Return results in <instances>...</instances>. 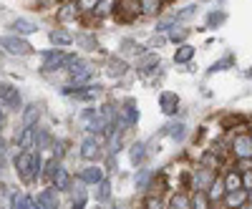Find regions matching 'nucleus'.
I'll list each match as a JSON object with an SVG mask.
<instances>
[{
    "label": "nucleus",
    "instance_id": "obj_31",
    "mask_svg": "<svg viewBox=\"0 0 252 209\" xmlns=\"http://www.w3.org/2000/svg\"><path fill=\"white\" fill-rule=\"evenodd\" d=\"M224 20H227V13L224 10H215V13L207 15V28H220Z\"/></svg>",
    "mask_w": 252,
    "mask_h": 209
},
{
    "label": "nucleus",
    "instance_id": "obj_20",
    "mask_svg": "<svg viewBox=\"0 0 252 209\" xmlns=\"http://www.w3.org/2000/svg\"><path fill=\"white\" fill-rule=\"evenodd\" d=\"M154 179L152 169H139L136 177H134V186H136V192H146L149 189V181Z\"/></svg>",
    "mask_w": 252,
    "mask_h": 209
},
{
    "label": "nucleus",
    "instance_id": "obj_5",
    "mask_svg": "<svg viewBox=\"0 0 252 209\" xmlns=\"http://www.w3.org/2000/svg\"><path fill=\"white\" fill-rule=\"evenodd\" d=\"M103 179H106V172H103L101 164H89V166H83V169L78 172V181L89 184V186H98Z\"/></svg>",
    "mask_w": 252,
    "mask_h": 209
},
{
    "label": "nucleus",
    "instance_id": "obj_27",
    "mask_svg": "<svg viewBox=\"0 0 252 209\" xmlns=\"http://www.w3.org/2000/svg\"><path fill=\"white\" fill-rule=\"evenodd\" d=\"M232 66H235V56H232V53H227L224 58L217 60V63L209 66V73H220V71H227V68H232Z\"/></svg>",
    "mask_w": 252,
    "mask_h": 209
},
{
    "label": "nucleus",
    "instance_id": "obj_44",
    "mask_svg": "<svg viewBox=\"0 0 252 209\" xmlns=\"http://www.w3.org/2000/svg\"><path fill=\"white\" fill-rule=\"evenodd\" d=\"M240 209H252V202H245V204H242Z\"/></svg>",
    "mask_w": 252,
    "mask_h": 209
},
{
    "label": "nucleus",
    "instance_id": "obj_26",
    "mask_svg": "<svg viewBox=\"0 0 252 209\" xmlns=\"http://www.w3.org/2000/svg\"><path fill=\"white\" fill-rule=\"evenodd\" d=\"M109 199H111V181L103 179V181L96 186V202H98V204H106Z\"/></svg>",
    "mask_w": 252,
    "mask_h": 209
},
{
    "label": "nucleus",
    "instance_id": "obj_22",
    "mask_svg": "<svg viewBox=\"0 0 252 209\" xmlns=\"http://www.w3.org/2000/svg\"><path fill=\"white\" fill-rule=\"evenodd\" d=\"M51 43L53 46H71L73 43V35L68 33V30H63V28H56V30H51Z\"/></svg>",
    "mask_w": 252,
    "mask_h": 209
},
{
    "label": "nucleus",
    "instance_id": "obj_16",
    "mask_svg": "<svg viewBox=\"0 0 252 209\" xmlns=\"http://www.w3.org/2000/svg\"><path fill=\"white\" fill-rule=\"evenodd\" d=\"M10 30L15 35H31V33L38 30V26L33 23V20H28V18H15L13 23H10Z\"/></svg>",
    "mask_w": 252,
    "mask_h": 209
},
{
    "label": "nucleus",
    "instance_id": "obj_11",
    "mask_svg": "<svg viewBox=\"0 0 252 209\" xmlns=\"http://www.w3.org/2000/svg\"><path fill=\"white\" fill-rule=\"evenodd\" d=\"M35 202H38L40 209H58V194H56L53 186H48V189H43V192H38L35 194Z\"/></svg>",
    "mask_w": 252,
    "mask_h": 209
},
{
    "label": "nucleus",
    "instance_id": "obj_40",
    "mask_svg": "<svg viewBox=\"0 0 252 209\" xmlns=\"http://www.w3.org/2000/svg\"><path fill=\"white\" fill-rule=\"evenodd\" d=\"M71 209H86V194H78L76 199H73V204H71Z\"/></svg>",
    "mask_w": 252,
    "mask_h": 209
},
{
    "label": "nucleus",
    "instance_id": "obj_25",
    "mask_svg": "<svg viewBox=\"0 0 252 209\" xmlns=\"http://www.w3.org/2000/svg\"><path fill=\"white\" fill-rule=\"evenodd\" d=\"M187 35H189V28H184V26H174L169 33H166V40H172V43L182 46L184 40H187Z\"/></svg>",
    "mask_w": 252,
    "mask_h": 209
},
{
    "label": "nucleus",
    "instance_id": "obj_42",
    "mask_svg": "<svg viewBox=\"0 0 252 209\" xmlns=\"http://www.w3.org/2000/svg\"><path fill=\"white\" fill-rule=\"evenodd\" d=\"M237 164H240V172H250L252 169V159H240Z\"/></svg>",
    "mask_w": 252,
    "mask_h": 209
},
{
    "label": "nucleus",
    "instance_id": "obj_14",
    "mask_svg": "<svg viewBox=\"0 0 252 209\" xmlns=\"http://www.w3.org/2000/svg\"><path fill=\"white\" fill-rule=\"evenodd\" d=\"M224 197H227L224 181H222V177H217V179L212 181V186L207 189V199L212 202V204H220V202H224Z\"/></svg>",
    "mask_w": 252,
    "mask_h": 209
},
{
    "label": "nucleus",
    "instance_id": "obj_33",
    "mask_svg": "<svg viewBox=\"0 0 252 209\" xmlns=\"http://www.w3.org/2000/svg\"><path fill=\"white\" fill-rule=\"evenodd\" d=\"M119 10H124L126 15H136L141 8H139V0H119Z\"/></svg>",
    "mask_w": 252,
    "mask_h": 209
},
{
    "label": "nucleus",
    "instance_id": "obj_35",
    "mask_svg": "<svg viewBox=\"0 0 252 209\" xmlns=\"http://www.w3.org/2000/svg\"><path fill=\"white\" fill-rule=\"evenodd\" d=\"M199 164L207 166V169H215V172H217V166H220V156H217V151H215V154H204Z\"/></svg>",
    "mask_w": 252,
    "mask_h": 209
},
{
    "label": "nucleus",
    "instance_id": "obj_30",
    "mask_svg": "<svg viewBox=\"0 0 252 209\" xmlns=\"http://www.w3.org/2000/svg\"><path fill=\"white\" fill-rule=\"evenodd\" d=\"M40 111L35 103H31V106H26V114H23V126H35V121H38Z\"/></svg>",
    "mask_w": 252,
    "mask_h": 209
},
{
    "label": "nucleus",
    "instance_id": "obj_38",
    "mask_svg": "<svg viewBox=\"0 0 252 209\" xmlns=\"http://www.w3.org/2000/svg\"><path fill=\"white\" fill-rule=\"evenodd\" d=\"M58 166H61V164H58V159H51V161L43 166V179H46V181H51V179H53V174H56Z\"/></svg>",
    "mask_w": 252,
    "mask_h": 209
},
{
    "label": "nucleus",
    "instance_id": "obj_6",
    "mask_svg": "<svg viewBox=\"0 0 252 209\" xmlns=\"http://www.w3.org/2000/svg\"><path fill=\"white\" fill-rule=\"evenodd\" d=\"M103 86H98V83H86V86H76V89H66V93H71L73 98L78 101H96L101 96Z\"/></svg>",
    "mask_w": 252,
    "mask_h": 209
},
{
    "label": "nucleus",
    "instance_id": "obj_24",
    "mask_svg": "<svg viewBox=\"0 0 252 209\" xmlns=\"http://www.w3.org/2000/svg\"><path fill=\"white\" fill-rule=\"evenodd\" d=\"M119 8V0H98V5L94 8V15L103 18V15H111Z\"/></svg>",
    "mask_w": 252,
    "mask_h": 209
},
{
    "label": "nucleus",
    "instance_id": "obj_41",
    "mask_svg": "<svg viewBox=\"0 0 252 209\" xmlns=\"http://www.w3.org/2000/svg\"><path fill=\"white\" fill-rule=\"evenodd\" d=\"M242 189H252V169L250 172H242Z\"/></svg>",
    "mask_w": 252,
    "mask_h": 209
},
{
    "label": "nucleus",
    "instance_id": "obj_29",
    "mask_svg": "<svg viewBox=\"0 0 252 209\" xmlns=\"http://www.w3.org/2000/svg\"><path fill=\"white\" fill-rule=\"evenodd\" d=\"M166 209H192V197H187V194H174L172 197V204L166 207Z\"/></svg>",
    "mask_w": 252,
    "mask_h": 209
},
{
    "label": "nucleus",
    "instance_id": "obj_46",
    "mask_svg": "<svg viewBox=\"0 0 252 209\" xmlns=\"http://www.w3.org/2000/svg\"><path fill=\"white\" fill-rule=\"evenodd\" d=\"M247 202H252V189H250V197H247Z\"/></svg>",
    "mask_w": 252,
    "mask_h": 209
},
{
    "label": "nucleus",
    "instance_id": "obj_21",
    "mask_svg": "<svg viewBox=\"0 0 252 209\" xmlns=\"http://www.w3.org/2000/svg\"><path fill=\"white\" fill-rule=\"evenodd\" d=\"M164 131H166V136L174 139V141H182V139L187 136V126H184L182 121H172V123H166Z\"/></svg>",
    "mask_w": 252,
    "mask_h": 209
},
{
    "label": "nucleus",
    "instance_id": "obj_15",
    "mask_svg": "<svg viewBox=\"0 0 252 209\" xmlns=\"http://www.w3.org/2000/svg\"><path fill=\"white\" fill-rule=\"evenodd\" d=\"M10 204H13V209H40L38 202H35V197H31V194H20V192L10 194Z\"/></svg>",
    "mask_w": 252,
    "mask_h": 209
},
{
    "label": "nucleus",
    "instance_id": "obj_47",
    "mask_svg": "<svg viewBox=\"0 0 252 209\" xmlns=\"http://www.w3.org/2000/svg\"><path fill=\"white\" fill-rule=\"evenodd\" d=\"M250 139H252V131H250Z\"/></svg>",
    "mask_w": 252,
    "mask_h": 209
},
{
    "label": "nucleus",
    "instance_id": "obj_7",
    "mask_svg": "<svg viewBox=\"0 0 252 209\" xmlns=\"http://www.w3.org/2000/svg\"><path fill=\"white\" fill-rule=\"evenodd\" d=\"M103 151V146H101V139L96 136H86L81 141V159H86V161H96Z\"/></svg>",
    "mask_w": 252,
    "mask_h": 209
},
{
    "label": "nucleus",
    "instance_id": "obj_4",
    "mask_svg": "<svg viewBox=\"0 0 252 209\" xmlns=\"http://www.w3.org/2000/svg\"><path fill=\"white\" fill-rule=\"evenodd\" d=\"M229 149H232V156L237 161L240 159H252V139H250V134H235Z\"/></svg>",
    "mask_w": 252,
    "mask_h": 209
},
{
    "label": "nucleus",
    "instance_id": "obj_18",
    "mask_svg": "<svg viewBox=\"0 0 252 209\" xmlns=\"http://www.w3.org/2000/svg\"><path fill=\"white\" fill-rule=\"evenodd\" d=\"M146 144L144 141H136V144H131V149H129V159H131V164L134 166H141L144 161H146Z\"/></svg>",
    "mask_w": 252,
    "mask_h": 209
},
{
    "label": "nucleus",
    "instance_id": "obj_17",
    "mask_svg": "<svg viewBox=\"0 0 252 209\" xmlns=\"http://www.w3.org/2000/svg\"><path fill=\"white\" fill-rule=\"evenodd\" d=\"M247 197H250V192H247V189L227 192V197H224V207H227V209H240V207L247 202Z\"/></svg>",
    "mask_w": 252,
    "mask_h": 209
},
{
    "label": "nucleus",
    "instance_id": "obj_39",
    "mask_svg": "<svg viewBox=\"0 0 252 209\" xmlns=\"http://www.w3.org/2000/svg\"><path fill=\"white\" fill-rule=\"evenodd\" d=\"M76 5H78V10H91L94 13V8L98 5V0H78Z\"/></svg>",
    "mask_w": 252,
    "mask_h": 209
},
{
    "label": "nucleus",
    "instance_id": "obj_3",
    "mask_svg": "<svg viewBox=\"0 0 252 209\" xmlns=\"http://www.w3.org/2000/svg\"><path fill=\"white\" fill-rule=\"evenodd\" d=\"M0 46H3L8 53H13V56H31V53H33V46L28 43V40L18 38V35H5V38H0Z\"/></svg>",
    "mask_w": 252,
    "mask_h": 209
},
{
    "label": "nucleus",
    "instance_id": "obj_23",
    "mask_svg": "<svg viewBox=\"0 0 252 209\" xmlns=\"http://www.w3.org/2000/svg\"><path fill=\"white\" fill-rule=\"evenodd\" d=\"M161 5H164V0H139V8L144 15H159Z\"/></svg>",
    "mask_w": 252,
    "mask_h": 209
},
{
    "label": "nucleus",
    "instance_id": "obj_36",
    "mask_svg": "<svg viewBox=\"0 0 252 209\" xmlns=\"http://www.w3.org/2000/svg\"><path fill=\"white\" fill-rule=\"evenodd\" d=\"M126 73V63L119 58V60H111L109 63V76H124Z\"/></svg>",
    "mask_w": 252,
    "mask_h": 209
},
{
    "label": "nucleus",
    "instance_id": "obj_8",
    "mask_svg": "<svg viewBox=\"0 0 252 209\" xmlns=\"http://www.w3.org/2000/svg\"><path fill=\"white\" fill-rule=\"evenodd\" d=\"M159 109H161V114H166V116H174V114L179 111V96L172 93V91H164V93L159 96Z\"/></svg>",
    "mask_w": 252,
    "mask_h": 209
},
{
    "label": "nucleus",
    "instance_id": "obj_2",
    "mask_svg": "<svg viewBox=\"0 0 252 209\" xmlns=\"http://www.w3.org/2000/svg\"><path fill=\"white\" fill-rule=\"evenodd\" d=\"M189 179H192V192H207L209 186H212V181L217 179L215 169H207V166H194L192 174H189Z\"/></svg>",
    "mask_w": 252,
    "mask_h": 209
},
{
    "label": "nucleus",
    "instance_id": "obj_1",
    "mask_svg": "<svg viewBox=\"0 0 252 209\" xmlns=\"http://www.w3.org/2000/svg\"><path fill=\"white\" fill-rule=\"evenodd\" d=\"M15 169H18L20 179H23L26 184H33L38 179V174H35V151L20 149L15 154Z\"/></svg>",
    "mask_w": 252,
    "mask_h": 209
},
{
    "label": "nucleus",
    "instance_id": "obj_10",
    "mask_svg": "<svg viewBox=\"0 0 252 209\" xmlns=\"http://www.w3.org/2000/svg\"><path fill=\"white\" fill-rule=\"evenodd\" d=\"M121 119H124V123L126 126H134V123L139 121V106H136V101L134 98H126L124 103H121Z\"/></svg>",
    "mask_w": 252,
    "mask_h": 209
},
{
    "label": "nucleus",
    "instance_id": "obj_13",
    "mask_svg": "<svg viewBox=\"0 0 252 209\" xmlns=\"http://www.w3.org/2000/svg\"><path fill=\"white\" fill-rule=\"evenodd\" d=\"M51 184H53L56 192H68V189H71V174L63 169V166H58L56 174H53V179H51Z\"/></svg>",
    "mask_w": 252,
    "mask_h": 209
},
{
    "label": "nucleus",
    "instance_id": "obj_9",
    "mask_svg": "<svg viewBox=\"0 0 252 209\" xmlns=\"http://www.w3.org/2000/svg\"><path fill=\"white\" fill-rule=\"evenodd\" d=\"M0 101L3 103H8L10 109H18L20 106V93H18V89L13 86V83H0Z\"/></svg>",
    "mask_w": 252,
    "mask_h": 209
},
{
    "label": "nucleus",
    "instance_id": "obj_45",
    "mask_svg": "<svg viewBox=\"0 0 252 209\" xmlns=\"http://www.w3.org/2000/svg\"><path fill=\"white\" fill-rule=\"evenodd\" d=\"M245 76H247V78H252V66H250V68L245 71Z\"/></svg>",
    "mask_w": 252,
    "mask_h": 209
},
{
    "label": "nucleus",
    "instance_id": "obj_19",
    "mask_svg": "<svg viewBox=\"0 0 252 209\" xmlns=\"http://www.w3.org/2000/svg\"><path fill=\"white\" fill-rule=\"evenodd\" d=\"M192 58H194V48L189 46V43H182V46H177V51H174V63H177V66H184V63H189Z\"/></svg>",
    "mask_w": 252,
    "mask_h": 209
},
{
    "label": "nucleus",
    "instance_id": "obj_12",
    "mask_svg": "<svg viewBox=\"0 0 252 209\" xmlns=\"http://www.w3.org/2000/svg\"><path fill=\"white\" fill-rule=\"evenodd\" d=\"M222 181H224L227 192H237V189H242V172L240 169H224Z\"/></svg>",
    "mask_w": 252,
    "mask_h": 209
},
{
    "label": "nucleus",
    "instance_id": "obj_32",
    "mask_svg": "<svg viewBox=\"0 0 252 209\" xmlns=\"http://www.w3.org/2000/svg\"><path fill=\"white\" fill-rule=\"evenodd\" d=\"M212 202L207 199V192H194L192 194V209H209Z\"/></svg>",
    "mask_w": 252,
    "mask_h": 209
},
{
    "label": "nucleus",
    "instance_id": "obj_28",
    "mask_svg": "<svg viewBox=\"0 0 252 209\" xmlns=\"http://www.w3.org/2000/svg\"><path fill=\"white\" fill-rule=\"evenodd\" d=\"M152 66H154V68L159 66V56H157V53H144V56L136 60V68H139V71H146V68H152Z\"/></svg>",
    "mask_w": 252,
    "mask_h": 209
},
{
    "label": "nucleus",
    "instance_id": "obj_37",
    "mask_svg": "<svg viewBox=\"0 0 252 209\" xmlns=\"http://www.w3.org/2000/svg\"><path fill=\"white\" fill-rule=\"evenodd\" d=\"M197 10H199L197 5H187V8H182L179 13H174V18H177V23H182V20H187V18H192V15H194Z\"/></svg>",
    "mask_w": 252,
    "mask_h": 209
},
{
    "label": "nucleus",
    "instance_id": "obj_43",
    "mask_svg": "<svg viewBox=\"0 0 252 209\" xmlns=\"http://www.w3.org/2000/svg\"><path fill=\"white\" fill-rule=\"evenodd\" d=\"M5 126V114H3V109H0V129Z\"/></svg>",
    "mask_w": 252,
    "mask_h": 209
},
{
    "label": "nucleus",
    "instance_id": "obj_34",
    "mask_svg": "<svg viewBox=\"0 0 252 209\" xmlns=\"http://www.w3.org/2000/svg\"><path fill=\"white\" fill-rule=\"evenodd\" d=\"M141 209H166L164 207V202L157 197V194H146V199H144V207Z\"/></svg>",
    "mask_w": 252,
    "mask_h": 209
}]
</instances>
